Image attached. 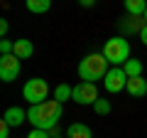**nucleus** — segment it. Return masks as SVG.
Here are the masks:
<instances>
[{"label":"nucleus","instance_id":"obj_5","mask_svg":"<svg viewBox=\"0 0 147 138\" xmlns=\"http://www.w3.org/2000/svg\"><path fill=\"white\" fill-rule=\"evenodd\" d=\"M76 104H81V106H93L96 101H98V86L91 84V81H79V84L74 86V99Z\"/></svg>","mask_w":147,"mask_h":138},{"label":"nucleus","instance_id":"obj_8","mask_svg":"<svg viewBox=\"0 0 147 138\" xmlns=\"http://www.w3.org/2000/svg\"><path fill=\"white\" fill-rule=\"evenodd\" d=\"M3 121H5L10 128H17V126H22V123L27 121V111H22L20 106H10L5 113H3Z\"/></svg>","mask_w":147,"mask_h":138},{"label":"nucleus","instance_id":"obj_22","mask_svg":"<svg viewBox=\"0 0 147 138\" xmlns=\"http://www.w3.org/2000/svg\"><path fill=\"white\" fill-rule=\"evenodd\" d=\"M140 40H142V44H145V47H147V27H145V30L140 32Z\"/></svg>","mask_w":147,"mask_h":138},{"label":"nucleus","instance_id":"obj_20","mask_svg":"<svg viewBox=\"0 0 147 138\" xmlns=\"http://www.w3.org/2000/svg\"><path fill=\"white\" fill-rule=\"evenodd\" d=\"M7 136H10V126L5 121H0V138H7Z\"/></svg>","mask_w":147,"mask_h":138},{"label":"nucleus","instance_id":"obj_3","mask_svg":"<svg viewBox=\"0 0 147 138\" xmlns=\"http://www.w3.org/2000/svg\"><path fill=\"white\" fill-rule=\"evenodd\" d=\"M100 54L108 59V64L120 67V64H125L127 59H130V42H127L125 37H110L108 42L103 44V52Z\"/></svg>","mask_w":147,"mask_h":138},{"label":"nucleus","instance_id":"obj_21","mask_svg":"<svg viewBox=\"0 0 147 138\" xmlns=\"http://www.w3.org/2000/svg\"><path fill=\"white\" fill-rule=\"evenodd\" d=\"M7 27H10V25H7V20H0V35H3V37L7 35Z\"/></svg>","mask_w":147,"mask_h":138},{"label":"nucleus","instance_id":"obj_13","mask_svg":"<svg viewBox=\"0 0 147 138\" xmlns=\"http://www.w3.org/2000/svg\"><path fill=\"white\" fill-rule=\"evenodd\" d=\"M66 138H93V133L86 123H71L66 128Z\"/></svg>","mask_w":147,"mask_h":138},{"label":"nucleus","instance_id":"obj_9","mask_svg":"<svg viewBox=\"0 0 147 138\" xmlns=\"http://www.w3.org/2000/svg\"><path fill=\"white\" fill-rule=\"evenodd\" d=\"M120 27H123V32H132V35H140L142 30L147 27V22H145V17H123V22H120Z\"/></svg>","mask_w":147,"mask_h":138},{"label":"nucleus","instance_id":"obj_2","mask_svg":"<svg viewBox=\"0 0 147 138\" xmlns=\"http://www.w3.org/2000/svg\"><path fill=\"white\" fill-rule=\"evenodd\" d=\"M108 72H110V69H108V59H105L103 54H98V52L84 57V59H81V64H79L81 81H91V84H96L98 79H105Z\"/></svg>","mask_w":147,"mask_h":138},{"label":"nucleus","instance_id":"obj_10","mask_svg":"<svg viewBox=\"0 0 147 138\" xmlns=\"http://www.w3.org/2000/svg\"><path fill=\"white\" fill-rule=\"evenodd\" d=\"M12 54H15L17 59H30L32 54H34V44H32L30 40H15V49H12Z\"/></svg>","mask_w":147,"mask_h":138},{"label":"nucleus","instance_id":"obj_1","mask_svg":"<svg viewBox=\"0 0 147 138\" xmlns=\"http://www.w3.org/2000/svg\"><path fill=\"white\" fill-rule=\"evenodd\" d=\"M61 113H64V104H59L57 99H47V101H42V104L30 106V111H27V121L32 123V128L52 131V128H57Z\"/></svg>","mask_w":147,"mask_h":138},{"label":"nucleus","instance_id":"obj_23","mask_svg":"<svg viewBox=\"0 0 147 138\" xmlns=\"http://www.w3.org/2000/svg\"><path fill=\"white\" fill-rule=\"evenodd\" d=\"M142 17H145V22H147V12H145V15H142Z\"/></svg>","mask_w":147,"mask_h":138},{"label":"nucleus","instance_id":"obj_12","mask_svg":"<svg viewBox=\"0 0 147 138\" xmlns=\"http://www.w3.org/2000/svg\"><path fill=\"white\" fill-rule=\"evenodd\" d=\"M125 12L130 17H142L147 12V3L145 0H125Z\"/></svg>","mask_w":147,"mask_h":138},{"label":"nucleus","instance_id":"obj_17","mask_svg":"<svg viewBox=\"0 0 147 138\" xmlns=\"http://www.w3.org/2000/svg\"><path fill=\"white\" fill-rule=\"evenodd\" d=\"M93 111H96V113H100V116L110 113V101H108V99H98V101L93 104Z\"/></svg>","mask_w":147,"mask_h":138},{"label":"nucleus","instance_id":"obj_19","mask_svg":"<svg viewBox=\"0 0 147 138\" xmlns=\"http://www.w3.org/2000/svg\"><path fill=\"white\" fill-rule=\"evenodd\" d=\"M27 138H52V133L49 131H39V128H32V131L27 133Z\"/></svg>","mask_w":147,"mask_h":138},{"label":"nucleus","instance_id":"obj_18","mask_svg":"<svg viewBox=\"0 0 147 138\" xmlns=\"http://www.w3.org/2000/svg\"><path fill=\"white\" fill-rule=\"evenodd\" d=\"M12 49H15V42H10V40H0V57H3V54H12Z\"/></svg>","mask_w":147,"mask_h":138},{"label":"nucleus","instance_id":"obj_7","mask_svg":"<svg viewBox=\"0 0 147 138\" xmlns=\"http://www.w3.org/2000/svg\"><path fill=\"white\" fill-rule=\"evenodd\" d=\"M20 69H22V64L15 54H3L0 57V79L3 81H15Z\"/></svg>","mask_w":147,"mask_h":138},{"label":"nucleus","instance_id":"obj_15","mask_svg":"<svg viewBox=\"0 0 147 138\" xmlns=\"http://www.w3.org/2000/svg\"><path fill=\"white\" fill-rule=\"evenodd\" d=\"M25 8L30 12H34V15H37V12H47L49 8H52V0H27Z\"/></svg>","mask_w":147,"mask_h":138},{"label":"nucleus","instance_id":"obj_11","mask_svg":"<svg viewBox=\"0 0 147 138\" xmlns=\"http://www.w3.org/2000/svg\"><path fill=\"white\" fill-rule=\"evenodd\" d=\"M127 94L130 96H145L147 94V79L142 77H135V79H127Z\"/></svg>","mask_w":147,"mask_h":138},{"label":"nucleus","instance_id":"obj_16","mask_svg":"<svg viewBox=\"0 0 147 138\" xmlns=\"http://www.w3.org/2000/svg\"><path fill=\"white\" fill-rule=\"evenodd\" d=\"M54 99H57L59 104H64V101L74 99V89H71L69 84H59L57 89H54Z\"/></svg>","mask_w":147,"mask_h":138},{"label":"nucleus","instance_id":"obj_4","mask_svg":"<svg viewBox=\"0 0 147 138\" xmlns=\"http://www.w3.org/2000/svg\"><path fill=\"white\" fill-rule=\"evenodd\" d=\"M47 94H49V84H47L44 79H39V77L27 79L25 86H22V96H25V101H30L32 106H34V104L47 101Z\"/></svg>","mask_w":147,"mask_h":138},{"label":"nucleus","instance_id":"obj_6","mask_svg":"<svg viewBox=\"0 0 147 138\" xmlns=\"http://www.w3.org/2000/svg\"><path fill=\"white\" fill-rule=\"evenodd\" d=\"M103 86L108 94H118V91H123L127 86V74L123 67H110V72L105 74L103 79Z\"/></svg>","mask_w":147,"mask_h":138},{"label":"nucleus","instance_id":"obj_14","mask_svg":"<svg viewBox=\"0 0 147 138\" xmlns=\"http://www.w3.org/2000/svg\"><path fill=\"white\" fill-rule=\"evenodd\" d=\"M123 69H125V74H127V79H135V77H142V62L140 59H127L125 64H123Z\"/></svg>","mask_w":147,"mask_h":138}]
</instances>
